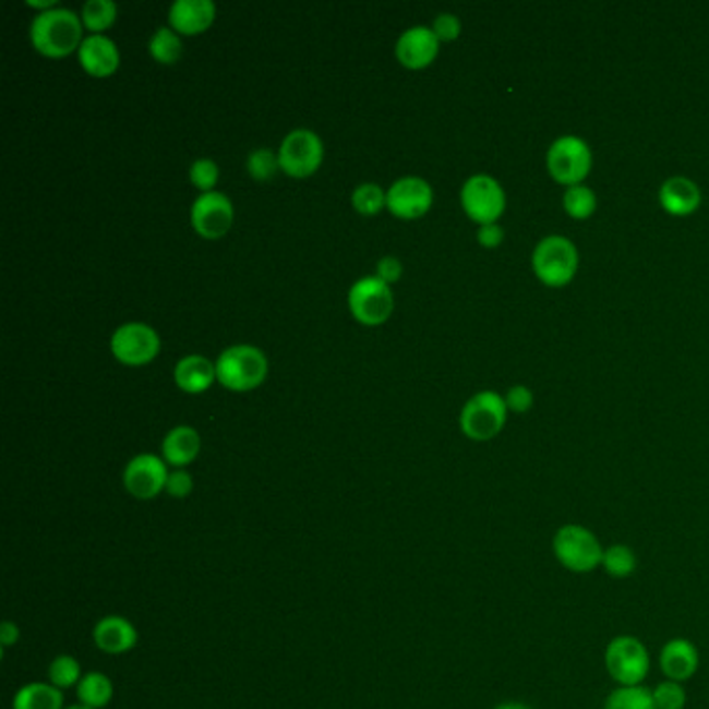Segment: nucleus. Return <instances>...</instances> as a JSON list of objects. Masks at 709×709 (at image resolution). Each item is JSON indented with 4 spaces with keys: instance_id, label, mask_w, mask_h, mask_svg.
Returning <instances> with one entry per match:
<instances>
[{
    "instance_id": "9",
    "label": "nucleus",
    "mask_w": 709,
    "mask_h": 709,
    "mask_svg": "<svg viewBox=\"0 0 709 709\" xmlns=\"http://www.w3.org/2000/svg\"><path fill=\"white\" fill-rule=\"evenodd\" d=\"M348 304L358 323L375 327L392 316L394 291L377 275L362 277L348 291Z\"/></svg>"
},
{
    "instance_id": "20",
    "label": "nucleus",
    "mask_w": 709,
    "mask_h": 709,
    "mask_svg": "<svg viewBox=\"0 0 709 709\" xmlns=\"http://www.w3.org/2000/svg\"><path fill=\"white\" fill-rule=\"evenodd\" d=\"M660 668L668 681L685 683L695 676V672L699 668V651L688 639H681V637L670 639L662 647Z\"/></svg>"
},
{
    "instance_id": "35",
    "label": "nucleus",
    "mask_w": 709,
    "mask_h": 709,
    "mask_svg": "<svg viewBox=\"0 0 709 709\" xmlns=\"http://www.w3.org/2000/svg\"><path fill=\"white\" fill-rule=\"evenodd\" d=\"M440 43H454L462 34V22L454 13H440L431 25Z\"/></svg>"
},
{
    "instance_id": "3",
    "label": "nucleus",
    "mask_w": 709,
    "mask_h": 709,
    "mask_svg": "<svg viewBox=\"0 0 709 709\" xmlns=\"http://www.w3.org/2000/svg\"><path fill=\"white\" fill-rule=\"evenodd\" d=\"M545 167L550 178L562 188H575L585 183L593 169L591 146L575 133L555 137L545 155Z\"/></svg>"
},
{
    "instance_id": "2",
    "label": "nucleus",
    "mask_w": 709,
    "mask_h": 709,
    "mask_svg": "<svg viewBox=\"0 0 709 709\" xmlns=\"http://www.w3.org/2000/svg\"><path fill=\"white\" fill-rule=\"evenodd\" d=\"M578 265V248L566 236H545L532 250V273L537 281L545 288L560 289L570 286L577 277Z\"/></svg>"
},
{
    "instance_id": "1",
    "label": "nucleus",
    "mask_w": 709,
    "mask_h": 709,
    "mask_svg": "<svg viewBox=\"0 0 709 709\" xmlns=\"http://www.w3.org/2000/svg\"><path fill=\"white\" fill-rule=\"evenodd\" d=\"M84 23L75 11L65 7H55L45 13H38L29 25V40L34 48L50 57L63 59L84 43Z\"/></svg>"
},
{
    "instance_id": "6",
    "label": "nucleus",
    "mask_w": 709,
    "mask_h": 709,
    "mask_svg": "<svg viewBox=\"0 0 709 709\" xmlns=\"http://www.w3.org/2000/svg\"><path fill=\"white\" fill-rule=\"evenodd\" d=\"M506 399L497 392H479L468 399L460 412V429L472 442L495 440L508 422Z\"/></svg>"
},
{
    "instance_id": "24",
    "label": "nucleus",
    "mask_w": 709,
    "mask_h": 709,
    "mask_svg": "<svg viewBox=\"0 0 709 709\" xmlns=\"http://www.w3.org/2000/svg\"><path fill=\"white\" fill-rule=\"evenodd\" d=\"M112 697H115V685H112L111 678L103 672L84 674L82 683L77 685V699L86 708H107L111 704Z\"/></svg>"
},
{
    "instance_id": "13",
    "label": "nucleus",
    "mask_w": 709,
    "mask_h": 709,
    "mask_svg": "<svg viewBox=\"0 0 709 709\" xmlns=\"http://www.w3.org/2000/svg\"><path fill=\"white\" fill-rule=\"evenodd\" d=\"M433 206V188L426 179L406 176L392 183L387 190V208L399 219H421Z\"/></svg>"
},
{
    "instance_id": "11",
    "label": "nucleus",
    "mask_w": 709,
    "mask_h": 709,
    "mask_svg": "<svg viewBox=\"0 0 709 709\" xmlns=\"http://www.w3.org/2000/svg\"><path fill=\"white\" fill-rule=\"evenodd\" d=\"M160 350L158 333L146 323H125L112 333L111 352L128 366H142L155 360Z\"/></svg>"
},
{
    "instance_id": "18",
    "label": "nucleus",
    "mask_w": 709,
    "mask_h": 709,
    "mask_svg": "<svg viewBox=\"0 0 709 709\" xmlns=\"http://www.w3.org/2000/svg\"><path fill=\"white\" fill-rule=\"evenodd\" d=\"M217 17L213 0H176L169 9L171 27L183 36H196L208 29Z\"/></svg>"
},
{
    "instance_id": "28",
    "label": "nucleus",
    "mask_w": 709,
    "mask_h": 709,
    "mask_svg": "<svg viewBox=\"0 0 709 709\" xmlns=\"http://www.w3.org/2000/svg\"><path fill=\"white\" fill-rule=\"evenodd\" d=\"M82 665L73 656H57L48 665V681L61 690L75 687L82 683Z\"/></svg>"
},
{
    "instance_id": "40",
    "label": "nucleus",
    "mask_w": 709,
    "mask_h": 709,
    "mask_svg": "<svg viewBox=\"0 0 709 709\" xmlns=\"http://www.w3.org/2000/svg\"><path fill=\"white\" fill-rule=\"evenodd\" d=\"M20 641V628L17 624H13L11 621L2 622V628H0V645L2 649H9L11 645H15Z\"/></svg>"
},
{
    "instance_id": "26",
    "label": "nucleus",
    "mask_w": 709,
    "mask_h": 709,
    "mask_svg": "<svg viewBox=\"0 0 709 709\" xmlns=\"http://www.w3.org/2000/svg\"><path fill=\"white\" fill-rule=\"evenodd\" d=\"M148 50L153 55V59L163 63V65H173L178 63L183 55V45H181V38H179L178 32L173 27H158L151 43H148Z\"/></svg>"
},
{
    "instance_id": "17",
    "label": "nucleus",
    "mask_w": 709,
    "mask_h": 709,
    "mask_svg": "<svg viewBox=\"0 0 709 709\" xmlns=\"http://www.w3.org/2000/svg\"><path fill=\"white\" fill-rule=\"evenodd\" d=\"M80 65L94 77H109L121 63L119 48L105 34H89L77 48Z\"/></svg>"
},
{
    "instance_id": "16",
    "label": "nucleus",
    "mask_w": 709,
    "mask_h": 709,
    "mask_svg": "<svg viewBox=\"0 0 709 709\" xmlns=\"http://www.w3.org/2000/svg\"><path fill=\"white\" fill-rule=\"evenodd\" d=\"M658 202L670 217H690L701 206V190L693 179L674 176L660 185Z\"/></svg>"
},
{
    "instance_id": "19",
    "label": "nucleus",
    "mask_w": 709,
    "mask_h": 709,
    "mask_svg": "<svg viewBox=\"0 0 709 709\" xmlns=\"http://www.w3.org/2000/svg\"><path fill=\"white\" fill-rule=\"evenodd\" d=\"M92 637H94V645L100 651L111 653V656L128 653L137 645V630H135L133 622L123 618V616H115V614L96 622Z\"/></svg>"
},
{
    "instance_id": "5",
    "label": "nucleus",
    "mask_w": 709,
    "mask_h": 709,
    "mask_svg": "<svg viewBox=\"0 0 709 709\" xmlns=\"http://www.w3.org/2000/svg\"><path fill=\"white\" fill-rule=\"evenodd\" d=\"M555 560L575 575H587L601 566L603 548L598 534L582 525H564L552 541Z\"/></svg>"
},
{
    "instance_id": "4",
    "label": "nucleus",
    "mask_w": 709,
    "mask_h": 709,
    "mask_svg": "<svg viewBox=\"0 0 709 709\" xmlns=\"http://www.w3.org/2000/svg\"><path fill=\"white\" fill-rule=\"evenodd\" d=\"M268 373L265 352L256 346L240 344L223 350L217 358V381L231 392L256 389Z\"/></svg>"
},
{
    "instance_id": "37",
    "label": "nucleus",
    "mask_w": 709,
    "mask_h": 709,
    "mask_svg": "<svg viewBox=\"0 0 709 709\" xmlns=\"http://www.w3.org/2000/svg\"><path fill=\"white\" fill-rule=\"evenodd\" d=\"M165 491L176 500H183L194 491V479L185 468H176L169 472Z\"/></svg>"
},
{
    "instance_id": "14",
    "label": "nucleus",
    "mask_w": 709,
    "mask_h": 709,
    "mask_svg": "<svg viewBox=\"0 0 709 709\" xmlns=\"http://www.w3.org/2000/svg\"><path fill=\"white\" fill-rule=\"evenodd\" d=\"M190 217L199 236L206 240H219L233 225V204L223 192L213 190L194 200Z\"/></svg>"
},
{
    "instance_id": "33",
    "label": "nucleus",
    "mask_w": 709,
    "mask_h": 709,
    "mask_svg": "<svg viewBox=\"0 0 709 709\" xmlns=\"http://www.w3.org/2000/svg\"><path fill=\"white\" fill-rule=\"evenodd\" d=\"M656 709H685L687 706V690L683 683L676 681H662L656 688H651Z\"/></svg>"
},
{
    "instance_id": "8",
    "label": "nucleus",
    "mask_w": 709,
    "mask_h": 709,
    "mask_svg": "<svg viewBox=\"0 0 709 709\" xmlns=\"http://www.w3.org/2000/svg\"><path fill=\"white\" fill-rule=\"evenodd\" d=\"M605 668L621 687H639L649 674L651 658L641 639L621 635L605 647Z\"/></svg>"
},
{
    "instance_id": "32",
    "label": "nucleus",
    "mask_w": 709,
    "mask_h": 709,
    "mask_svg": "<svg viewBox=\"0 0 709 709\" xmlns=\"http://www.w3.org/2000/svg\"><path fill=\"white\" fill-rule=\"evenodd\" d=\"M245 169L256 181H268V179L275 178V173L281 169L279 155L271 148H256L248 156Z\"/></svg>"
},
{
    "instance_id": "41",
    "label": "nucleus",
    "mask_w": 709,
    "mask_h": 709,
    "mask_svg": "<svg viewBox=\"0 0 709 709\" xmlns=\"http://www.w3.org/2000/svg\"><path fill=\"white\" fill-rule=\"evenodd\" d=\"M27 7L40 9V13H45V11H50V9L57 7V0H27Z\"/></svg>"
},
{
    "instance_id": "31",
    "label": "nucleus",
    "mask_w": 709,
    "mask_h": 709,
    "mask_svg": "<svg viewBox=\"0 0 709 709\" xmlns=\"http://www.w3.org/2000/svg\"><path fill=\"white\" fill-rule=\"evenodd\" d=\"M352 206L360 215L373 217L378 211H383V206H387V192L373 181L360 183L352 192Z\"/></svg>"
},
{
    "instance_id": "12",
    "label": "nucleus",
    "mask_w": 709,
    "mask_h": 709,
    "mask_svg": "<svg viewBox=\"0 0 709 709\" xmlns=\"http://www.w3.org/2000/svg\"><path fill=\"white\" fill-rule=\"evenodd\" d=\"M169 472L163 456L137 454L123 470V485L135 500H155L167 488Z\"/></svg>"
},
{
    "instance_id": "22",
    "label": "nucleus",
    "mask_w": 709,
    "mask_h": 709,
    "mask_svg": "<svg viewBox=\"0 0 709 709\" xmlns=\"http://www.w3.org/2000/svg\"><path fill=\"white\" fill-rule=\"evenodd\" d=\"M217 378V364H213L206 356H183L176 366V383L179 389L188 394L206 392Z\"/></svg>"
},
{
    "instance_id": "23",
    "label": "nucleus",
    "mask_w": 709,
    "mask_h": 709,
    "mask_svg": "<svg viewBox=\"0 0 709 709\" xmlns=\"http://www.w3.org/2000/svg\"><path fill=\"white\" fill-rule=\"evenodd\" d=\"M13 709H65V697L50 683H27L15 693Z\"/></svg>"
},
{
    "instance_id": "30",
    "label": "nucleus",
    "mask_w": 709,
    "mask_h": 709,
    "mask_svg": "<svg viewBox=\"0 0 709 709\" xmlns=\"http://www.w3.org/2000/svg\"><path fill=\"white\" fill-rule=\"evenodd\" d=\"M605 709H656L653 695L649 688L618 687L614 688L605 701Z\"/></svg>"
},
{
    "instance_id": "34",
    "label": "nucleus",
    "mask_w": 709,
    "mask_h": 709,
    "mask_svg": "<svg viewBox=\"0 0 709 709\" xmlns=\"http://www.w3.org/2000/svg\"><path fill=\"white\" fill-rule=\"evenodd\" d=\"M190 179L202 194L213 192L217 185V179H219V167L213 158H199L190 167Z\"/></svg>"
},
{
    "instance_id": "42",
    "label": "nucleus",
    "mask_w": 709,
    "mask_h": 709,
    "mask_svg": "<svg viewBox=\"0 0 709 709\" xmlns=\"http://www.w3.org/2000/svg\"><path fill=\"white\" fill-rule=\"evenodd\" d=\"M495 709H532L529 708V706H525V704H520V701H506V704H500L497 708Z\"/></svg>"
},
{
    "instance_id": "38",
    "label": "nucleus",
    "mask_w": 709,
    "mask_h": 709,
    "mask_svg": "<svg viewBox=\"0 0 709 709\" xmlns=\"http://www.w3.org/2000/svg\"><path fill=\"white\" fill-rule=\"evenodd\" d=\"M506 240V231L500 223H489V225H479V231H477V242L488 250H495L500 245L504 244Z\"/></svg>"
},
{
    "instance_id": "7",
    "label": "nucleus",
    "mask_w": 709,
    "mask_h": 709,
    "mask_svg": "<svg viewBox=\"0 0 709 709\" xmlns=\"http://www.w3.org/2000/svg\"><path fill=\"white\" fill-rule=\"evenodd\" d=\"M460 204L466 217L479 225L500 223L506 213L508 199L504 185L488 173H477L468 178L460 190Z\"/></svg>"
},
{
    "instance_id": "15",
    "label": "nucleus",
    "mask_w": 709,
    "mask_h": 709,
    "mask_svg": "<svg viewBox=\"0 0 709 709\" xmlns=\"http://www.w3.org/2000/svg\"><path fill=\"white\" fill-rule=\"evenodd\" d=\"M440 40L429 25H414L399 34L396 57L406 69H424L440 55Z\"/></svg>"
},
{
    "instance_id": "39",
    "label": "nucleus",
    "mask_w": 709,
    "mask_h": 709,
    "mask_svg": "<svg viewBox=\"0 0 709 709\" xmlns=\"http://www.w3.org/2000/svg\"><path fill=\"white\" fill-rule=\"evenodd\" d=\"M401 263L396 256H383L377 263V277L385 284H396L401 277Z\"/></svg>"
},
{
    "instance_id": "21",
    "label": "nucleus",
    "mask_w": 709,
    "mask_h": 709,
    "mask_svg": "<svg viewBox=\"0 0 709 709\" xmlns=\"http://www.w3.org/2000/svg\"><path fill=\"white\" fill-rule=\"evenodd\" d=\"M200 447V433L194 426L188 424H179L176 429H171L165 440H163V460L173 468H185L192 465L199 458Z\"/></svg>"
},
{
    "instance_id": "43",
    "label": "nucleus",
    "mask_w": 709,
    "mask_h": 709,
    "mask_svg": "<svg viewBox=\"0 0 709 709\" xmlns=\"http://www.w3.org/2000/svg\"><path fill=\"white\" fill-rule=\"evenodd\" d=\"M65 709H89V708H86V706H82V704H77V706H69V708Z\"/></svg>"
},
{
    "instance_id": "10",
    "label": "nucleus",
    "mask_w": 709,
    "mask_h": 709,
    "mask_svg": "<svg viewBox=\"0 0 709 709\" xmlns=\"http://www.w3.org/2000/svg\"><path fill=\"white\" fill-rule=\"evenodd\" d=\"M277 155H279V167L288 173L289 178H309L321 167L325 146L319 133L300 128L284 137Z\"/></svg>"
},
{
    "instance_id": "27",
    "label": "nucleus",
    "mask_w": 709,
    "mask_h": 709,
    "mask_svg": "<svg viewBox=\"0 0 709 709\" xmlns=\"http://www.w3.org/2000/svg\"><path fill=\"white\" fill-rule=\"evenodd\" d=\"M601 566L612 578H630L639 568V560L628 545L616 543L603 552Z\"/></svg>"
},
{
    "instance_id": "36",
    "label": "nucleus",
    "mask_w": 709,
    "mask_h": 709,
    "mask_svg": "<svg viewBox=\"0 0 709 709\" xmlns=\"http://www.w3.org/2000/svg\"><path fill=\"white\" fill-rule=\"evenodd\" d=\"M504 399H506L508 410L514 414H525L534 406V394L527 385H512Z\"/></svg>"
},
{
    "instance_id": "29",
    "label": "nucleus",
    "mask_w": 709,
    "mask_h": 709,
    "mask_svg": "<svg viewBox=\"0 0 709 709\" xmlns=\"http://www.w3.org/2000/svg\"><path fill=\"white\" fill-rule=\"evenodd\" d=\"M117 20V4L112 0H88L82 7V23L92 34L109 29Z\"/></svg>"
},
{
    "instance_id": "25",
    "label": "nucleus",
    "mask_w": 709,
    "mask_h": 709,
    "mask_svg": "<svg viewBox=\"0 0 709 709\" xmlns=\"http://www.w3.org/2000/svg\"><path fill=\"white\" fill-rule=\"evenodd\" d=\"M562 206L570 219L587 221L598 211V194L585 183L575 185V188H566V192L562 196Z\"/></svg>"
}]
</instances>
